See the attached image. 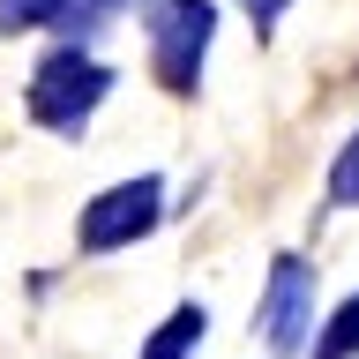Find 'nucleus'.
<instances>
[{
  "label": "nucleus",
  "instance_id": "f257e3e1",
  "mask_svg": "<svg viewBox=\"0 0 359 359\" xmlns=\"http://www.w3.org/2000/svg\"><path fill=\"white\" fill-rule=\"evenodd\" d=\"M112 75L90 45H45V60L30 67V83H22V112H30V128L60 135V142H83V128L97 120V105L112 97Z\"/></svg>",
  "mask_w": 359,
  "mask_h": 359
},
{
  "label": "nucleus",
  "instance_id": "f03ea898",
  "mask_svg": "<svg viewBox=\"0 0 359 359\" xmlns=\"http://www.w3.org/2000/svg\"><path fill=\"white\" fill-rule=\"evenodd\" d=\"M217 45V0H142V53L165 97L195 105L202 97V67Z\"/></svg>",
  "mask_w": 359,
  "mask_h": 359
},
{
  "label": "nucleus",
  "instance_id": "7ed1b4c3",
  "mask_svg": "<svg viewBox=\"0 0 359 359\" xmlns=\"http://www.w3.org/2000/svg\"><path fill=\"white\" fill-rule=\"evenodd\" d=\"M314 330H322V269L299 247H277L262 269V299H255V337L277 359H307Z\"/></svg>",
  "mask_w": 359,
  "mask_h": 359
},
{
  "label": "nucleus",
  "instance_id": "20e7f679",
  "mask_svg": "<svg viewBox=\"0 0 359 359\" xmlns=\"http://www.w3.org/2000/svg\"><path fill=\"white\" fill-rule=\"evenodd\" d=\"M165 172H128L112 180V187H97V195L75 210V247L83 255H120V247H142L165 224Z\"/></svg>",
  "mask_w": 359,
  "mask_h": 359
},
{
  "label": "nucleus",
  "instance_id": "39448f33",
  "mask_svg": "<svg viewBox=\"0 0 359 359\" xmlns=\"http://www.w3.org/2000/svg\"><path fill=\"white\" fill-rule=\"evenodd\" d=\"M128 8H142V0H0V38L45 30V38H60V45H90L105 22L128 15Z\"/></svg>",
  "mask_w": 359,
  "mask_h": 359
},
{
  "label": "nucleus",
  "instance_id": "423d86ee",
  "mask_svg": "<svg viewBox=\"0 0 359 359\" xmlns=\"http://www.w3.org/2000/svg\"><path fill=\"white\" fill-rule=\"evenodd\" d=\"M202 337H210V307L202 299H180V307L157 314V330L135 344V359H195Z\"/></svg>",
  "mask_w": 359,
  "mask_h": 359
},
{
  "label": "nucleus",
  "instance_id": "0eeeda50",
  "mask_svg": "<svg viewBox=\"0 0 359 359\" xmlns=\"http://www.w3.org/2000/svg\"><path fill=\"white\" fill-rule=\"evenodd\" d=\"M307 359H359V292H344V299L322 314V330H314Z\"/></svg>",
  "mask_w": 359,
  "mask_h": 359
},
{
  "label": "nucleus",
  "instance_id": "6e6552de",
  "mask_svg": "<svg viewBox=\"0 0 359 359\" xmlns=\"http://www.w3.org/2000/svg\"><path fill=\"white\" fill-rule=\"evenodd\" d=\"M322 195H330V210H359V128L344 135V150L330 157V187H322Z\"/></svg>",
  "mask_w": 359,
  "mask_h": 359
},
{
  "label": "nucleus",
  "instance_id": "1a4fd4ad",
  "mask_svg": "<svg viewBox=\"0 0 359 359\" xmlns=\"http://www.w3.org/2000/svg\"><path fill=\"white\" fill-rule=\"evenodd\" d=\"M292 8H299V0H240V15H247V30H255V38H277V30H285V15Z\"/></svg>",
  "mask_w": 359,
  "mask_h": 359
}]
</instances>
